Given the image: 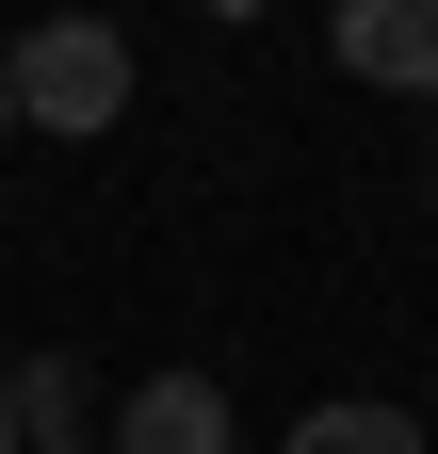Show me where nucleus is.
<instances>
[{
  "label": "nucleus",
  "instance_id": "nucleus-1",
  "mask_svg": "<svg viewBox=\"0 0 438 454\" xmlns=\"http://www.w3.org/2000/svg\"><path fill=\"white\" fill-rule=\"evenodd\" d=\"M0 98H17V130H49V146H98L130 114V33L114 17H33L0 49Z\"/></svg>",
  "mask_w": 438,
  "mask_h": 454
},
{
  "label": "nucleus",
  "instance_id": "nucleus-2",
  "mask_svg": "<svg viewBox=\"0 0 438 454\" xmlns=\"http://www.w3.org/2000/svg\"><path fill=\"white\" fill-rule=\"evenodd\" d=\"M341 82H390V98H438V0H341Z\"/></svg>",
  "mask_w": 438,
  "mask_h": 454
},
{
  "label": "nucleus",
  "instance_id": "nucleus-3",
  "mask_svg": "<svg viewBox=\"0 0 438 454\" xmlns=\"http://www.w3.org/2000/svg\"><path fill=\"white\" fill-rule=\"evenodd\" d=\"M114 454H228V389H211V373H146V389H114Z\"/></svg>",
  "mask_w": 438,
  "mask_h": 454
},
{
  "label": "nucleus",
  "instance_id": "nucleus-4",
  "mask_svg": "<svg viewBox=\"0 0 438 454\" xmlns=\"http://www.w3.org/2000/svg\"><path fill=\"white\" fill-rule=\"evenodd\" d=\"M0 422H17V454H82L98 373H82V357H17V373H0Z\"/></svg>",
  "mask_w": 438,
  "mask_h": 454
},
{
  "label": "nucleus",
  "instance_id": "nucleus-5",
  "mask_svg": "<svg viewBox=\"0 0 438 454\" xmlns=\"http://www.w3.org/2000/svg\"><path fill=\"white\" fill-rule=\"evenodd\" d=\"M277 454H438V438H422L406 406H373V389H341V406H309Z\"/></svg>",
  "mask_w": 438,
  "mask_h": 454
},
{
  "label": "nucleus",
  "instance_id": "nucleus-6",
  "mask_svg": "<svg viewBox=\"0 0 438 454\" xmlns=\"http://www.w3.org/2000/svg\"><path fill=\"white\" fill-rule=\"evenodd\" d=\"M0 146H17V98H0Z\"/></svg>",
  "mask_w": 438,
  "mask_h": 454
},
{
  "label": "nucleus",
  "instance_id": "nucleus-7",
  "mask_svg": "<svg viewBox=\"0 0 438 454\" xmlns=\"http://www.w3.org/2000/svg\"><path fill=\"white\" fill-rule=\"evenodd\" d=\"M0 454H17V422H0Z\"/></svg>",
  "mask_w": 438,
  "mask_h": 454
}]
</instances>
